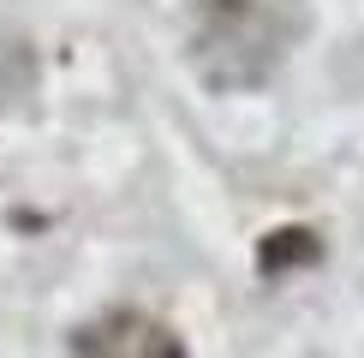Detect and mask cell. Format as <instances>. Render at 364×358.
<instances>
[{
	"label": "cell",
	"instance_id": "cell-1",
	"mask_svg": "<svg viewBox=\"0 0 364 358\" xmlns=\"http://www.w3.org/2000/svg\"><path fill=\"white\" fill-rule=\"evenodd\" d=\"M287 54V24L269 0H197L186 30L191 72L221 96L263 90Z\"/></svg>",
	"mask_w": 364,
	"mask_h": 358
},
{
	"label": "cell",
	"instance_id": "cell-2",
	"mask_svg": "<svg viewBox=\"0 0 364 358\" xmlns=\"http://www.w3.org/2000/svg\"><path fill=\"white\" fill-rule=\"evenodd\" d=\"M72 358H186V340L138 305H114L72 328Z\"/></svg>",
	"mask_w": 364,
	"mask_h": 358
},
{
	"label": "cell",
	"instance_id": "cell-3",
	"mask_svg": "<svg viewBox=\"0 0 364 358\" xmlns=\"http://www.w3.org/2000/svg\"><path fill=\"white\" fill-rule=\"evenodd\" d=\"M311 263H323V239H316L311 227H275V233H263V245H257V275L263 281H281V275L311 268Z\"/></svg>",
	"mask_w": 364,
	"mask_h": 358
}]
</instances>
